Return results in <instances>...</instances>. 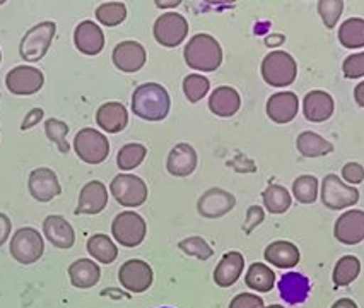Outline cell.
I'll use <instances>...</instances> for the list:
<instances>
[{
    "instance_id": "cell-1",
    "label": "cell",
    "mask_w": 364,
    "mask_h": 308,
    "mask_svg": "<svg viewBox=\"0 0 364 308\" xmlns=\"http://www.w3.org/2000/svg\"><path fill=\"white\" fill-rule=\"evenodd\" d=\"M171 98L158 83L141 84L132 95V112L147 122H159L168 117Z\"/></svg>"
},
{
    "instance_id": "cell-2",
    "label": "cell",
    "mask_w": 364,
    "mask_h": 308,
    "mask_svg": "<svg viewBox=\"0 0 364 308\" xmlns=\"http://www.w3.org/2000/svg\"><path fill=\"white\" fill-rule=\"evenodd\" d=\"M183 57L190 69L214 73L223 64V48L214 36L198 33L185 46Z\"/></svg>"
},
{
    "instance_id": "cell-3",
    "label": "cell",
    "mask_w": 364,
    "mask_h": 308,
    "mask_svg": "<svg viewBox=\"0 0 364 308\" xmlns=\"http://www.w3.org/2000/svg\"><path fill=\"white\" fill-rule=\"evenodd\" d=\"M260 70L264 81L274 87L291 86L298 75V65H296L293 55L282 52V50L265 55Z\"/></svg>"
},
{
    "instance_id": "cell-4",
    "label": "cell",
    "mask_w": 364,
    "mask_h": 308,
    "mask_svg": "<svg viewBox=\"0 0 364 308\" xmlns=\"http://www.w3.org/2000/svg\"><path fill=\"white\" fill-rule=\"evenodd\" d=\"M57 24L53 21H45V23L36 24L26 35L23 36L19 45V53L24 62H40L48 52L52 45Z\"/></svg>"
},
{
    "instance_id": "cell-5",
    "label": "cell",
    "mask_w": 364,
    "mask_h": 308,
    "mask_svg": "<svg viewBox=\"0 0 364 308\" xmlns=\"http://www.w3.org/2000/svg\"><path fill=\"white\" fill-rule=\"evenodd\" d=\"M320 187L321 202H323L325 208L332 211H342L346 208H350V206L358 204L359 201L358 188L346 185L341 176L333 175V173H330V175L321 180Z\"/></svg>"
},
{
    "instance_id": "cell-6",
    "label": "cell",
    "mask_w": 364,
    "mask_h": 308,
    "mask_svg": "<svg viewBox=\"0 0 364 308\" xmlns=\"http://www.w3.org/2000/svg\"><path fill=\"white\" fill-rule=\"evenodd\" d=\"M74 149L84 163L100 164L108 158L109 142L100 130L86 127L79 130L77 136H75Z\"/></svg>"
},
{
    "instance_id": "cell-7",
    "label": "cell",
    "mask_w": 364,
    "mask_h": 308,
    "mask_svg": "<svg viewBox=\"0 0 364 308\" xmlns=\"http://www.w3.org/2000/svg\"><path fill=\"white\" fill-rule=\"evenodd\" d=\"M112 233L118 243L124 245V247L134 248L141 245L144 238H146L147 225L141 214L125 211V213L117 214L115 219H113Z\"/></svg>"
},
{
    "instance_id": "cell-8",
    "label": "cell",
    "mask_w": 364,
    "mask_h": 308,
    "mask_svg": "<svg viewBox=\"0 0 364 308\" xmlns=\"http://www.w3.org/2000/svg\"><path fill=\"white\" fill-rule=\"evenodd\" d=\"M45 243L35 228H21L11 240V254L19 264L29 265L41 259Z\"/></svg>"
},
{
    "instance_id": "cell-9",
    "label": "cell",
    "mask_w": 364,
    "mask_h": 308,
    "mask_svg": "<svg viewBox=\"0 0 364 308\" xmlns=\"http://www.w3.org/2000/svg\"><path fill=\"white\" fill-rule=\"evenodd\" d=\"M109 191L118 204L125 206V208H139L147 201L146 181L135 175H129V173L117 175L109 184Z\"/></svg>"
},
{
    "instance_id": "cell-10",
    "label": "cell",
    "mask_w": 364,
    "mask_h": 308,
    "mask_svg": "<svg viewBox=\"0 0 364 308\" xmlns=\"http://www.w3.org/2000/svg\"><path fill=\"white\" fill-rule=\"evenodd\" d=\"M188 35V23L178 12H166L159 16L154 23V38L159 45L166 48H175V46L183 43Z\"/></svg>"
},
{
    "instance_id": "cell-11",
    "label": "cell",
    "mask_w": 364,
    "mask_h": 308,
    "mask_svg": "<svg viewBox=\"0 0 364 308\" xmlns=\"http://www.w3.org/2000/svg\"><path fill=\"white\" fill-rule=\"evenodd\" d=\"M43 73L31 65L14 67V69L6 75V86L12 95H35V92H38L43 87Z\"/></svg>"
},
{
    "instance_id": "cell-12",
    "label": "cell",
    "mask_w": 364,
    "mask_h": 308,
    "mask_svg": "<svg viewBox=\"0 0 364 308\" xmlns=\"http://www.w3.org/2000/svg\"><path fill=\"white\" fill-rule=\"evenodd\" d=\"M154 274H152L151 265L141 259L127 260L118 271V281L125 290L132 293H144L151 288Z\"/></svg>"
},
{
    "instance_id": "cell-13",
    "label": "cell",
    "mask_w": 364,
    "mask_h": 308,
    "mask_svg": "<svg viewBox=\"0 0 364 308\" xmlns=\"http://www.w3.org/2000/svg\"><path fill=\"white\" fill-rule=\"evenodd\" d=\"M236 206V197L223 188H209L197 202V211L202 218L218 219L226 216Z\"/></svg>"
},
{
    "instance_id": "cell-14",
    "label": "cell",
    "mask_w": 364,
    "mask_h": 308,
    "mask_svg": "<svg viewBox=\"0 0 364 308\" xmlns=\"http://www.w3.org/2000/svg\"><path fill=\"white\" fill-rule=\"evenodd\" d=\"M28 187L33 199H36L38 202H50L62 193L57 173L50 170V168H36V170H33L31 175H29Z\"/></svg>"
},
{
    "instance_id": "cell-15",
    "label": "cell",
    "mask_w": 364,
    "mask_h": 308,
    "mask_svg": "<svg viewBox=\"0 0 364 308\" xmlns=\"http://www.w3.org/2000/svg\"><path fill=\"white\" fill-rule=\"evenodd\" d=\"M333 235L344 245L361 243L364 240V211L353 209L342 213L333 226Z\"/></svg>"
},
{
    "instance_id": "cell-16",
    "label": "cell",
    "mask_w": 364,
    "mask_h": 308,
    "mask_svg": "<svg viewBox=\"0 0 364 308\" xmlns=\"http://www.w3.org/2000/svg\"><path fill=\"white\" fill-rule=\"evenodd\" d=\"M113 64L122 73H137L147 60L146 48L137 41H122L113 50Z\"/></svg>"
},
{
    "instance_id": "cell-17",
    "label": "cell",
    "mask_w": 364,
    "mask_h": 308,
    "mask_svg": "<svg viewBox=\"0 0 364 308\" xmlns=\"http://www.w3.org/2000/svg\"><path fill=\"white\" fill-rule=\"evenodd\" d=\"M299 100L294 92L281 91L267 101V115L276 124H289L298 115Z\"/></svg>"
},
{
    "instance_id": "cell-18",
    "label": "cell",
    "mask_w": 364,
    "mask_h": 308,
    "mask_svg": "<svg viewBox=\"0 0 364 308\" xmlns=\"http://www.w3.org/2000/svg\"><path fill=\"white\" fill-rule=\"evenodd\" d=\"M279 293L287 305H299L310 297L311 282L301 272H286L277 282Z\"/></svg>"
},
{
    "instance_id": "cell-19",
    "label": "cell",
    "mask_w": 364,
    "mask_h": 308,
    "mask_svg": "<svg viewBox=\"0 0 364 308\" xmlns=\"http://www.w3.org/2000/svg\"><path fill=\"white\" fill-rule=\"evenodd\" d=\"M108 204V192L105 184L100 180H91L82 187L79 193L77 208L75 214H98L107 208Z\"/></svg>"
},
{
    "instance_id": "cell-20",
    "label": "cell",
    "mask_w": 364,
    "mask_h": 308,
    "mask_svg": "<svg viewBox=\"0 0 364 308\" xmlns=\"http://www.w3.org/2000/svg\"><path fill=\"white\" fill-rule=\"evenodd\" d=\"M333 110H336V103L327 91H310L303 100V115L306 117V120L315 122V124L328 120L333 115Z\"/></svg>"
},
{
    "instance_id": "cell-21",
    "label": "cell",
    "mask_w": 364,
    "mask_h": 308,
    "mask_svg": "<svg viewBox=\"0 0 364 308\" xmlns=\"http://www.w3.org/2000/svg\"><path fill=\"white\" fill-rule=\"evenodd\" d=\"M74 43L84 55H98L105 48V35L92 21H82L74 31Z\"/></svg>"
},
{
    "instance_id": "cell-22",
    "label": "cell",
    "mask_w": 364,
    "mask_h": 308,
    "mask_svg": "<svg viewBox=\"0 0 364 308\" xmlns=\"http://www.w3.org/2000/svg\"><path fill=\"white\" fill-rule=\"evenodd\" d=\"M197 153L187 142H180L169 151L166 168L173 176H188L197 168Z\"/></svg>"
},
{
    "instance_id": "cell-23",
    "label": "cell",
    "mask_w": 364,
    "mask_h": 308,
    "mask_svg": "<svg viewBox=\"0 0 364 308\" xmlns=\"http://www.w3.org/2000/svg\"><path fill=\"white\" fill-rule=\"evenodd\" d=\"M245 269V257L240 252H228L214 269V282L221 288H230L240 280Z\"/></svg>"
},
{
    "instance_id": "cell-24",
    "label": "cell",
    "mask_w": 364,
    "mask_h": 308,
    "mask_svg": "<svg viewBox=\"0 0 364 308\" xmlns=\"http://www.w3.org/2000/svg\"><path fill=\"white\" fill-rule=\"evenodd\" d=\"M96 122L105 132L117 134L122 132L129 124V112L118 101H109V103L101 105L98 113H96Z\"/></svg>"
},
{
    "instance_id": "cell-25",
    "label": "cell",
    "mask_w": 364,
    "mask_h": 308,
    "mask_svg": "<svg viewBox=\"0 0 364 308\" xmlns=\"http://www.w3.org/2000/svg\"><path fill=\"white\" fill-rule=\"evenodd\" d=\"M264 257L267 262L281 269L296 267L299 264V260H301L299 248L294 243L286 242V240H277V242L270 243L265 248Z\"/></svg>"
},
{
    "instance_id": "cell-26",
    "label": "cell",
    "mask_w": 364,
    "mask_h": 308,
    "mask_svg": "<svg viewBox=\"0 0 364 308\" xmlns=\"http://www.w3.org/2000/svg\"><path fill=\"white\" fill-rule=\"evenodd\" d=\"M241 107L240 92L231 86H219L213 91L209 98V110L214 115L221 118H230L238 113Z\"/></svg>"
},
{
    "instance_id": "cell-27",
    "label": "cell",
    "mask_w": 364,
    "mask_h": 308,
    "mask_svg": "<svg viewBox=\"0 0 364 308\" xmlns=\"http://www.w3.org/2000/svg\"><path fill=\"white\" fill-rule=\"evenodd\" d=\"M45 236L57 248H70L75 243V231L62 216H48L43 221Z\"/></svg>"
},
{
    "instance_id": "cell-28",
    "label": "cell",
    "mask_w": 364,
    "mask_h": 308,
    "mask_svg": "<svg viewBox=\"0 0 364 308\" xmlns=\"http://www.w3.org/2000/svg\"><path fill=\"white\" fill-rule=\"evenodd\" d=\"M69 276L75 288L87 290L98 285L101 277V269L91 259H79L69 267Z\"/></svg>"
},
{
    "instance_id": "cell-29",
    "label": "cell",
    "mask_w": 364,
    "mask_h": 308,
    "mask_svg": "<svg viewBox=\"0 0 364 308\" xmlns=\"http://www.w3.org/2000/svg\"><path fill=\"white\" fill-rule=\"evenodd\" d=\"M296 147L304 158H320V156H327L333 151L332 142H328L318 134L310 132V130L299 134L296 139Z\"/></svg>"
},
{
    "instance_id": "cell-30",
    "label": "cell",
    "mask_w": 364,
    "mask_h": 308,
    "mask_svg": "<svg viewBox=\"0 0 364 308\" xmlns=\"http://www.w3.org/2000/svg\"><path fill=\"white\" fill-rule=\"evenodd\" d=\"M245 282L250 290L258 291V293H269L270 290L276 285V274L270 267H267L262 262H253L248 267L247 276H245Z\"/></svg>"
},
{
    "instance_id": "cell-31",
    "label": "cell",
    "mask_w": 364,
    "mask_h": 308,
    "mask_svg": "<svg viewBox=\"0 0 364 308\" xmlns=\"http://www.w3.org/2000/svg\"><path fill=\"white\" fill-rule=\"evenodd\" d=\"M87 252L101 264L115 262L118 257V248L113 243V240H109V236L101 233L92 235L87 240Z\"/></svg>"
},
{
    "instance_id": "cell-32",
    "label": "cell",
    "mask_w": 364,
    "mask_h": 308,
    "mask_svg": "<svg viewBox=\"0 0 364 308\" xmlns=\"http://www.w3.org/2000/svg\"><path fill=\"white\" fill-rule=\"evenodd\" d=\"M262 199H264V206L269 213L272 214H282L293 204L291 193L282 185L270 184L269 187L262 192Z\"/></svg>"
},
{
    "instance_id": "cell-33",
    "label": "cell",
    "mask_w": 364,
    "mask_h": 308,
    "mask_svg": "<svg viewBox=\"0 0 364 308\" xmlns=\"http://www.w3.org/2000/svg\"><path fill=\"white\" fill-rule=\"evenodd\" d=\"M338 41L344 48H363L364 46V19L350 18L338 28Z\"/></svg>"
},
{
    "instance_id": "cell-34",
    "label": "cell",
    "mask_w": 364,
    "mask_h": 308,
    "mask_svg": "<svg viewBox=\"0 0 364 308\" xmlns=\"http://www.w3.org/2000/svg\"><path fill=\"white\" fill-rule=\"evenodd\" d=\"M359 272H361V262H359L358 257L346 255L337 260L332 280L336 282V286H349L350 282L355 281Z\"/></svg>"
},
{
    "instance_id": "cell-35",
    "label": "cell",
    "mask_w": 364,
    "mask_h": 308,
    "mask_svg": "<svg viewBox=\"0 0 364 308\" xmlns=\"http://www.w3.org/2000/svg\"><path fill=\"white\" fill-rule=\"evenodd\" d=\"M147 149L146 146L137 144V142H130V144H125L118 151L117 154V164L122 171H130L134 168H137L144 159H146Z\"/></svg>"
},
{
    "instance_id": "cell-36",
    "label": "cell",
    "mask_w": 364,
    "mask_h": 308,
    "mask_svg": "<svg viewBox=\"0 0 364 308\" xmlns=\"http://www.w3.org/2000/svg\"><path fill=\"white\" fill-rule=\"evenodd\" d=\"M318 180L313 175H301L294 180L293 196L301 204H313L318 197Z\"/></svg>"
},
{
    "instance_id": "cell-37",
    "label": "cell",
    "mask_w": 364,
    "mask_h": 308,
    "mask_svg": "<svg viewBox=\"0 0 364 308\" xmlns=\"http://www.w3.org/2000/svg\"><path fill=\"white\" fill-rule=\"evenodd\" d=\"M127 18V7L122 2H105L96 9V19L105 26H118Z\"/></svg>"
},
{
    "instance_id": "cell-38",
    "label": "cell",
    "mask_w": 364,
    "mask_h": 308,
    "mask_svg": "<svg viewBox=\"0 0 364 308\" xmlns=\"http://www.w3.org/2000/svg\"><path fill=\"white\" fill-rule=\"evenodd\" d=\"M45 134L50 141L55 142L62 154H67L70 151L69 142H67V134H69V125L65 122L57 120V118H48L45 122Z\"/></svg>"
},
{
    "instance_id": "cell-39",
    "label": "cell",
    "mask_w": 364,
    "mask_h": 308,
    "mask_svg": "<svg viewBox=\"0 0 364 308\" xmlns=\"http://www.w3.org/2000/svg\"><path fill=\"white\" fill-rule=\"evenodd\" d=\"M210 90V83L205 75L190 74L183 79V92L190 103H198Z\"/></svg>"
},
{
    "instance_id": "cell-40",
    "label": "cell",
    "mask_w": 364,
    "mask_h": 308,
    "mask_svg": "<svg viewBox=\"0 0 364 308\" xmlns=\"http://www.w3.org/2000/svg\"><path fill=\"white\" fill-rule=\"evenodd\" d=\"M180 250H183L185 254L190 257H196L198 260H207L214 255L213 247L205 242L202 236H188V238L181 240L178 243Z\"/></svg>"
},
{
    "instance_id": "cell-41",
    "label": "cell",
    "mask_w": 364,
    "mask_h": 308,
    "mask_svg": "<svg viewBox=\"0 0 364 308\" xmlns=\"http://www.w3.org/2000/svg\"><path fill=\"white\" fill-rule=\"evenodd\" d=\"M316 6H318V14L325 26L328 29L336 28L342 12H344V2L342 0H320Z\"/></svg>"
},
{
    "instance_id": "cell-42",
    "label": "cell",
    "mask_w": 364,
    "mask_h": 308,
    "mask_svg": "<svg viewBox=\"0 0 364 308\" xmlns=\"http://www.w3.org/2000/svg\"><path fill=\"white\" fill-rule=\"evenodd\" d=\"M342 70L347 79H358L364 75V52L349 55L342 64Z\"/></svg>"
},
{
    "instance_id": "cell-43",
    "label": "cell",
    "mask_w": 364,
    "mask_h": 308,
    "mask_svg": "<svg viewBox=\"0 0 364 308\" xmlns=\"http://www.w3.org/2000/svg\"><path fill=\"white\" fill-rule=\"evenodd\" d=\"M264 307V299L258 294L252 293H240L231 299L230 308H262Z\"/></svg>"
},
{
    "instance_id": "cell-44",
    "label": "cell",
    "mask_w": 364,
    "mask_h": 308,
    "mask_svg": "<svg viewBox=\"0 0 364 308\" xmlns=\"http://www.w3.org/2000/svg\"><path fill=\"white\" fill-rule=\"evenodd\" d=\"M264 219H265V213L260 206H250L247 211V219H245L243 231L247 235H250L257 226L262 225V221H264Z\"/></svg>"
},
{
    "instance_id": "cell-45",
    "label": "cell",
    "mask_w": 364,
    "mask_h": 308,
    "mask_svg": "<svg viewBox=\"0 0 364 308\" xmlns=\"http://www.w3.org/2000/svg\"><path fill=\"white\" fill-rule=\"evenodd\" d=\"M342 179L350 185H359L364 180V168L359 163H347L342 168Z\"/></svg>"
},
{
    "instance_id": "cell-46",
    "label": "cell",
    "mask_w": 364,
    "mask_h": 308,
    "mask_svg": "<svg viewBox=\"0 0 364 308\" xmlns=\"http://www.w3.org/2000/svg\"><path fill=\"white\" fill-rule=\"evenodd\" d=\"M45 117V112L41 108H33L31 112L28 113L26 118H24V122L21 124V130H28V129H33L36 124H40L41 118Z\"/></svg>"
},
{
    "instance_id": "cell-47",
    "label": "cell",
    "mask_w": 364,
    "mask_h": 308,
    "mask_svg": "<svg viewBox=\"0 0 364 308\" xmlns=\"http://www.w3.org/2000/svg\"><path fill=\"white\" fill-rule=\"evenodd\" d=\"M11 228H12V223H11L9 216H6L4 213H0V245H4L7 240H9Z\"/></svg>"
},
{
    "instance_id": "cell-48",
    "label": "cell",
    "mask_w": 364,
    "mask_h": 308,
    "mask_svg": "<svg viewBox=\"0 0 364 308\" xmlns=\"http://www.w3.org/2000/svg\"><path fill=\"white\" fill-rule=\"evenodd\" d=\"M354 100L359 107L364 108V81L359 83L354 90Z\"/></svg>"
},
{
    "instance_id": "cell-49",
    "label": "cell",
    "mask_w": 364,
    "mask_h": 308,
    "mask_svg": "<svg viewBox=\"0 0 364 308\" xmlns=\"http://www.w3.org/2000/svg\"><path fill=\"white\" fill-rule=\"evenodd\" d=\"M332 308H359V307L355 305L354 299H350V298H341V299H337L336 303H333Z\"/></svg>"
},
{
    "instance_id": "cell-50",
    "label": "cell",
    "mask_w": 364,
    "mask_h": 308,
    "mask_svg": "<svg viewBox=\"0 0 364 308\" xmlns=\"http://www.w3.org/2000/svg\"><path fill=\"white\" fill-rule=\"evenodd\" d=\"M265 43L269 45V46H276V45H281V43H284V36L282 35H274V36H269L265 40Z\"/></svg>"
},
{
    "instance_id": "cell-51",
    "label": "cell",
    "mask_w": 364,
    "mask_h": 308,
    "mask_svg": "<svg viewBox=\"0 0 364 308\" xmlns=\"http://www.w3.org/2000/svg\"><path fill=\"white\" fill-rule=\"evenodd\" d=\"M156 6L161 9H166V7H176L180 6V0H171V2H164V0H156Z\"/></svg>"
},
{
    "instance_id": "cell-52",
    "label": "cell",
    "mask_w": 364,
    "mask_h": 308,
    "mask_svg": "<svg viewBox=\"0 0 364 308\" xmlns=\"http://www.w3.org/2000/svg\"><path fill=\"white\" fill-rule=\"evenodd\" d=\"M262 308H284V307H281V305H269V307H262Z\"/></svg>"
},
{
    "instance_id": "cell-53",
    "label": "cell",
    "mask_w": 364,
    "mask_h": 308,
    "mask_svg": "<svg viewBox=\"0 0 364 308\" xmlns=\"http://www.w3.org/2000/svg\"><path fill=\"white\" fill-rule=\"evenodd\" d=\"M2 4H4V0H0V6H2Z\"/></svg>"
},
{
    "instance_id": "cell-54",
    "label": "cell",
    "mask_w": 364,
    "mask_h": 308,
    "mask_svg": "<svg viewBox=\"0 0 364 308\" xmlns=\"http://www.w3.org/2000/svg\"><path fill=\"white\" fill-rule=\"evenodd\" d=\"M0 60H2V53H0Z\"/></svg>"
},
{
    "instance_id": "cell-55",
    "label": "cell",
    "mask_w": 364,
    "mask_h": 308,
    "mask_svg": "<svg viewBox=\"0 0 364 308\" xmlns=\"http://www.w3.org/2000/svg\"><path fill=\"white\" fill-rule=\"evenodd\" d=\"M161 308H169V307H161Z\"/></svg>"
}]
</instances>
